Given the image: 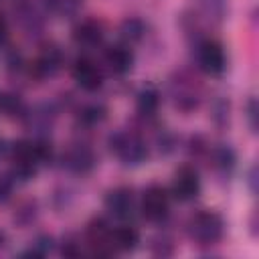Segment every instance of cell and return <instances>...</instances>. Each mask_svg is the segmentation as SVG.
I'll use <instances>...</instances> for the list:
<instances>
[{"label": "cell", "instance_id": "cell-5", "mask_svg": "<svg viewBox=\"0 0 259 259\" xmlns=\"http://www.w3.org/2000/svg\"><path fill=\"white\" fill-rule=\"evenodd\" d=\"M170 192L162 184H150L140 198V212L148 223H164L170 214Z\"/></svg>", "mask_w": 259, "mask_h": 259}, {"label": "cell", "instance_id": "cell-8", "mask_svg": "<svg viewBox=\"0 0 259 259\" xmlns=\"http://www.w3.org/2000/svg\"><path fill=\"white\" fill-rule=\"evenodd\" d=\"M63 63H65V55H63L61 47L57 42H47L40 47V51H38L36 59L30 63L28 71H30V77L45 81V79L55 77L61 71Z\"/></svg>", "mask_w": 259, "mask_h": 259}, {"label": "cell", "instance_id": "cell-11", "mask_svg": "<svg viewBox=\"0 0 259 259\" xmlns=\"http://www.w3.org/2000/svg\"><path fill=\"white\" fill-rule=\"evenodd\" d=\"M105 210L117 221H130L136 212V198L130 186H115L105 194Z\"/></svg>", "mask_w": 259, "mask_h": 259}, {"label": "cell", "instance_id": "cell-7", "mask_svg": "<svg viewBox=\"0 0 259 259\" xmlns=\"http://www.w3.org/2000/svg\"><path fill=\"white\" fill-rule=\"evenodd\" d=\"M200 190H202V180L194 166L182 164L174 170L170 196H174L178 202H190L200 194Z\"/></svg>", "mask_w": 259, "mask_h": 259}, {"label": "cell", "instance_id": "cell-6", "mask_svg": "<svg viewBox=\"0 0 259 259\" xmlns=\"http://www.w3.org/2000/svg\"><path fill=\"white\" fill-rule=\"evenodd\" d=\"M194 59L198 69L210 77H221L227 69L225 47L214 38H200L194 47Z\"/></svg>", "mask_w": 259, "mask_h": 259}, {"label": "cell", "instance_id": "cell-30", "mask_svg": "<svg viewBox=\"0 0 259 259\" xmlns=\"http://www.w3.org/2000/svg\"><path fill=\"white\" fill-rule=\"evenodd\" d=\"M6 40H8V20H6V16L0 12V47L6 45Z\"/></svg>", "mask_w": 259, "mask_h": 259}, {"label": "cell", "instance_id": "cell-23", "mask_svg": "<svg viewBox=\"0 0 259 259\" xmlns=\"http://www.w3.org/2000/svg\"><path fill=\"white\" fill-rule=\"evenodd\" d=\"M200 12L210 20H221L227 12V0H196Z\"/></svg>", "mask_w": 259, "mask_h": 259}, {"label": "cell", "instance_id": "cell-9", "mask_svg": "<svg viewBox=\"0 0 259 259\" xmlns=\"http://www.w3.org/2000/svg\"><path fill=\"white\" fill-rule=\"evenodd\" d=\"M85 245L91 255H113L111 227L103 217H93L85 227Z\"/></svg>", "mask_w": 259, "mask_h": 259}, {"label": "cell", "instance_id": "cell-13", "mask_svg": "<svg viewBox=\"0 0 259 259\" xmlns=\"http://www.w3.org/2000/svg\"><path fill=\"white\" fill-rule=\"evenodd\" d=\"M71 38L81 49H97L105 38V28L97 18H83L73 26Z\"/></svg>", "mask_w": 259, "mask_h": 259}, {"label": "cell", "instance_id": "cell-4", "mask_svg": "<svg viewBox=\"0 0 259 259\" xmlns=\"http://www.w3.org/2000/svg\"><path fill=\"white\" fill-rule=\"evenodd\" d=\"M170 95L176 109L190 113L200 105L202 89L194 75H190L188 71H176L174 77L170 79Z\"/></svg>", "mask_w": 259, "mask_h": 259}, {"label": "cell", "instance_id": "cell-18", "mask_svg": "<svg viewBox=\"0 0 259 259\" xmlns=\"http://www.w3.org/2000/svg\"><path fill=\"white\" fill-rule=\"evenodd\" d=\"M107 117V107L99 101H93V103H85L79 111H77V121L83 125V127H95L99 125L103 119Z\"/></svg>", "mask_w": 259, "mask_h": 259}, {"label": "cell", "instance_id": "cell-14", "mask_svg": "<svg viewBox=\"0 0 259 259\" xmlns=\"http://www.w3.org/2000/svg\"><path fill=\"white\" fill-rule=\"evenodd\" d=\"M103 63L107 65V69L117 75V77H123L132 71L134 67V53L130 49V45L125 42H115V45H109L105 51H103Z\"/></svg>", "mask_w": 259, "mask_h": 259}, {"label": "cell", "instance_id": "cell-26", "mask_svg": "<svg viewBox=\"0 0 259 259\" xmlns=\"http://www.w3.org/2000/svg\"><path fill=\"white\" fill-rule=\"evenodd\" d=\"M245 115H247V121H249L251 132L257 134V99L255 97H249V101L245 105Z\"/></svg>", "mask_w": 259, "mask_h": 259}, {"label": "cell", "instance_id": "cell-24", "mask_svg": "<svg viewBox=\"0 0 259 259\" xmlns=\"http://www.w3.org/2000/svg\"><path fill=\"white\" fill-rule=\"evenodd\" d=\"M53 247H55V241H53V237H49V235H40V237H36V239H34L32 247H30V249H28L24 255L40 257V255H47V253H51V251H53Z\"/></svg>", "mask_w": 259, "mask_h": 259}, {"label": "cell", "instance_id": "cell-16", "mask_svg": "<svg viewBox=\"0 0 259 259\" xmlns=\"http://www.w3.org/2000/svg\"><path fill=\"white\" fill-rule=\"evenodd\" d=\"M140 243V231L132 225L111 227V247L113 253H132Z\"/></svg>", "mask_w": 259, "mask_h": 259}, {"label": "cell", "instance_id": "cell-19", "mask_svg": "<svg viewBox=\"0 0 259 259\" xmlns=\"http://www.w3.org/2000/svg\"><path fill=\"white\" fill-rule=\"evenodd\" d=\"M28 107L16 93H0V113L6 117H18L24 119Z\"/></svg>", "mask_w": 259, "mask_h": 259}, {"label": "cell", "instance_id": "cell-10", "mask_svg": "<svg viewBox=\"0 0 259 259\" xmlns=\"http://www.w3.org/2000/svg\"><path fill=\"white\" fill-rule=\"evenodd\" d=\"M71 75H73V81L87 93H93L97 91L101 85H103V71L101 67L87 55H81L73 61V67H71Z\"/></svg>", "mask_w": 259, "mask_h": 259}, {"label": "cell", "instance_id": "cell-31", "mask_svg": "<svg viewBox=\"0 0 259 259\" xmlns=\"http://www.w3.org/2000/svg\"><path fill=\"white\" fill-rule=\"evenodd\" d=\"M2 243H4V233L0 231V247H2Z\"/></svg>", "mask_w": 259, "mask_h": 259}, {"label": "cell", "instance_id": "cell-3", "mask_svg": "<svg viewBox=\"0 0 259 259\" xmlns=\"http://www.w3.org/2000/svg\"><path fill=\"white\" fill-rule=\"evenodd\" d=\"M186 233L194 243L208 247L223 239L225 221L217 210H198L188 219Z\"/></svg>", "mask_w": 259, "mask_h": 259}, {"label": "cell", "instance_id": "cell-1", "mask_svg": "<svg viewBox=\"0 0 259 259\" xmlns=\"http://www.w3.org/2000/svg\"><path fill=\"white\" fill-rule=\"evenodd\" d=\"M53 158L51 144L45 138L36 140H16L8 148L10 176L18 182H28L36 176L42 164H49Z\"/></svg>", "mask_w": 259, "mask_h": 259}, {"label": "cell", "instance_id": "cell-12", "mask_svg": "<svg viewBox=\"0 0 259 259\" xmlns=\"http://www.w3.org/2000/svg\"><path fill=\"white\" fill-rule=\"evenodd\" d=\"M61 162H63V168L65 170H69L71 174H89L93 168H95V164H97V156H95V152L91 150V146H87V144H71L65 152H63V158H61Z\"/></svg>", "mask_w": 259, "mask_h": 259}, {"label": "cell", "instance_id": "cell-27", "mask_svg": "<svg viewBox=\"0 0 259 259\" xmlns=\"http://www.w3.org/2000/svg\"><path fill=\"white\" fill-rule=\"evenodd\" d=\"M152 251H154V255H158V257H166V255H170V253H172V243H170V239H168V237H160V239H156L154 245H152Z\"/></svg>", "mask_w": 259, "mask_h": 259}, {"label": "cell", "instance_id": "cell-28", "mask_svg": "<svg viewBox=\"0 0 259 259\" xmlns=\"http://www.w3.org/2000/svg\"><path fill=\"white\" fill-rule=\"evenodd\" d=\"M12 186H14L12 176H0V204H4L12 196Z\"/></svg>", "mask_w": 259, "mask_h": 259}, {"label": "cell", "instance_id": "cell-25", "mask_svg": "<svg viewBox=\"0 0 259 259\" xmlns=\"http://www.w3.org/2000/svg\"><path fill=\"white\" fill-rule=\"evenodd\" d=\"M61 253H63L65 257H79V255H83V247H81V241H75L73 237H67V239L63 241Z\"/></svg>", "mask_w": 259, "mask_h": 259}, {"label": "cell", "instance_id": "cell-17", "mask_svg": "<svg viewBox=\"0 0 259 259\" xmlns=\"http://www.w3.org/2000/svg\"><path fill=\"white\" fill-rule=\"evenodd\" d=\"M160 107V91L154 85H144L136 93V109L142 117H154Z\"/></svg>", "mask_w": 259, "mask_h": 259}, {"label": "cell", "instance_id": "cell-29", "mask_svg": "<svg viewBox=\"0 0 259 259\" xmlns=\"http://www.w3.org/2000/svg\"><path fill=\"white\" fill-rule=\"evenodd\" d=\"M247 184H249L251 192L255 194V192H257V166H255V164H253V166L249 168V172H247Z\"/></svg>", "mask_w": 259, "mask_h": 259}, {"label": "cell", "instance_id": "cell-15", "mask_svg": "<svg viewBox=\"0 0 259 259\" xmlns=\"http://www.w3.org/2000/svg\"><path fill=\"white\" fill-rule=\"evenodd\" d=\"M208 160L212 170L219 176H231L235 166H237V154L229 144H217L212 148H208Z\"/></svg>", "mask_w": 259, "mask_h": 259}, {"label": "cell", "instance_id": "cell-2", "mask_svg": "<svg viewBox=\"0 0 259 259\" xmlns=\"http://www.w3.org/2000/svg\"><path fill=\"white\" fill-rule=\"evenodd\" d=\"M107 146L125 168H138L150 156L146 140L134 130H115L113 134H109Z\"/></svg>", "mask_w": 259, "mask_h": 259}, {"label": "cell", "instance_id": "cell-21", "mask_svg": "<svg viewBox=\"0 0 259 259\" xmlns=\"http://www.w3.org/2000/svg\"><path fill=\"white\" fill-rule=\"evenodd\" d=\"M14 10H16V14H18V20H20V24L24 26V30H28V32H36V30H40V18H38V12H36V8H34L30 2L20 0V2L14 6Z\"/></svg>", "mask_w": 259, "mask_h": 259}, {"label": "cell", "instance_id": "cell-20", "mask_svg": "<svg viewBox=\"0 0 259 259\" xmlns=\"http://www.w3.org/2000/svg\"><path fill=\"white\" fill-rule=\"evenodd\" d=\"M42 4L51 14L59 18H71L83 8L85 0H42Z\"/></svg>", "mask_w": 259, "mask_h": 259}, {"label": "cell", "instance_id": "cell-22", "mask_svg": "<svg viewBox=\"0 0 259 259\" xmlns=\"http://www.w3.org/2000/svg\"><path fill=\"white\" fill-rule=\"evenodd\" d=\"M146 34V24L144 20L132 16V18H125L121 24H119V36L125 45H134L138 40H142Z\"/></svg>", "mask_w": 259, "mask_h": 259}]
</instances>
